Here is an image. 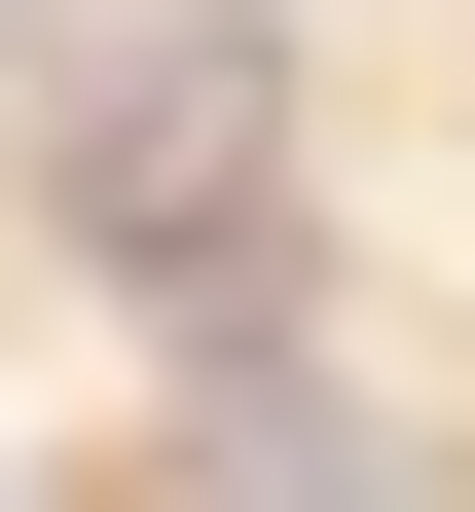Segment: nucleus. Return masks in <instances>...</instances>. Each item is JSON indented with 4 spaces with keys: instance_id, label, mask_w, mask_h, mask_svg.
<instances>
[{
    "instance_id": "nucleus-1",
    "label": "nucleus",
    "mask_w": 475,
    "mask_h": 512,
    "mask_svg": "<svg viewBox=\"0 0 475 512\" xmlns=\"http://www.w3.org/2000/svg\"><path fill=\"white\" fill-rule=\"evenodd\" d=\"M37 220H74L110 293H183V330H256V256H293V37H256V0L110 37V74L37 110Z\"/></svg>"
},
{
    "instance_id": "nucleus-2",
    "label": "nucleus",
    "mask_w": 475,
    "mask_h": 512,
    "mask_svg": "<svg viewBox=\"0 0 475 512\" xmlns=\"http://www.w3.org/2000/svg\"><path fill=\"white\" fill-rule=\"evenodd\" d=\"M183 512H402V439L329 403V366H256V330H220V403H183Z\"/></svg>"
}]
</instances>
